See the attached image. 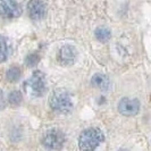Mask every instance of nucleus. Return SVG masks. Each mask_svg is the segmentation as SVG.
Returning <instances> with one entry per match:
<instances>
[{"mask_svg":"<svg viewBox=\"0 0 151 151\" xmlns=\"http://www.w3.org/2000/svg\"><path fill=\"white\" fill-rule=\"evenodd\" d=\"M105 136L97 127H91L83 131L78 137V148L81 150H94L99 144L102 143Z\"/></svg>","mask_w":151,"mask_h":151,"instance_id":"1","label":"nucleus"},{"mask_svg":"<svg viewBox=\"0 0 151 151\" xmlns=\"http://www.w3.org/2000/svg\"><path fill=\"white\" fill-rule=\"evenodd\" d=\"M49 104L53 110L61 114H68L73 109V101L66 91L56 90L49 98Z\"/></svg>","mask_w":151,"mask_h":151,"instance_id":"2","label":"nucleus"},{"mask_svg":"<svg viewBox=\"0 0 151 151\" xmlns=\"http://www.w3.org/2000/svg\"><path fill=\"white\" fill-rule=\"evenodd\" d=\"M26 88L30 89L31 94L33 97H41L43 96L47 89V83H45V76L42 72L35 70L30 78L24 83Z\"/></svg>","mask_w":151,"mask_h":151,"instance_id":"3","label":"nucleus"},{"mask_svg":"<svg viewBox=\"0 0 151 151\" xmlns=\"http://www.w3.org/2000/svg\"><path fill=\"white\" fill-rule=\"evenodd\" d=\"M65 143V135L59 129H49L47 131L43 139H42V144L43 147L49 149V150H59L63 148Z\"/></svg>","mask_w":151,"mask_h":151,"instance_id":"4","label":"nucleus"},{"mask_svg":"<svg viewBox=\"0 0 151 151\" xmlns=\"http://www.w3.org/2000/svg\"><path fill=\"white\" fill-rule=\"evenodd\" d=\"M22 14V6L18 0H0V16L6 18L18 17Z\"/></svg>","mask_w":151,"mask_h":151,"instance_id":"5","label":"nucleus"},{"mask_svg":"<svg viewBox=\"0 0 151 151\" xmlns=\"http://www.w3.org/2000/svg\"><path fill=\"white\" fill-rule=\"evenodd\" d=\"M140 110V102L137 99L123 98L118 104V111L124 116H134Z\"/></svg>","mask_w":151,"mask_h":151,"instance_id":"6","label":"nucleus"},{"mask_svg":"<svg viewBox=\"0 0 151 151\" xmlns=\"http://www.w3.org/2000/svg\"><path fill=\"white\" fill-rule=\"evenodd\" d=\"M27 12L33 21H40L45 15V5L42 0H30L27 4Z\"/></svg>","mask_w":151,"mask_h":151,"instance_id":"7","label":"nucleus"},{"mask_svg":"<svg viewBox=\"0 0 151 151\" xmlns=\"http://www.w3.org/2000/svg\"><path fill=\"white\" fill-rule=\"evenodd\" d=\"M76 50L72 45H64L61 47L58 53V60L63 65H72L76 59Z\"/></svg>","mask_w":151,"mask_h":151,"instance_id":"8","label":"nucleus"},{"mask_svg":"<svg viewBox=\"0 0 151 151\" xmlns=\"http://www.w3.org/2000/svg\"><path fill=\"white\" fill-rule=\"evenodd\" d=\"M91 83L94 88H97L101 91L108 90L110 86V81H109L108 76H106L105 74H101V73H97L92 76Z\"/></svg>","mask_w":151,"mask_h":151,"instance_id":"9","label":"nucleus"},{"mask_svg":"<svg viewBox=\"0 0 151 151\" xmlns=\"http://www.w3.org/2000/svg\"><path fill=\"white\" fill-rule=\"evenodd\" d=\"M22 76V72H21V68L17 67V66H12L7 70V74H6V77H7V81L9 82H17Z\"/></svg>","mask_w":151,"mask_h":151,"instance_id":"10","label":"nucleus"},{"mask_svg":"<svg viewBox=\"0 0 151 151\" xmlns=\"http://www.w3.org/2000/svg\"><path fill=\"white\" fill-rule=\"evenodd\" d=\"M22 100H23L22 93L17 90L10 92V94L8 96V102H9L10 106H13V107L19 106L21 102H22Z\"/></svg>","mask_w":151,"mask_h":151,"instance_id":"11","label":"nucleus"},{"mask_svg":"<svg viewBox=\"0 0 151 151\" xmlns=\"http://www.w3.org/2000/svg\"><path fill=\"white\" fill-rule=\"evenodd\" d=\"M110 31L108 30L107 27H99L96 30V37L99 41L101 42H107L110 39Z\"/></svg>","mask_w":151,"mask_h":151,"instance_id":"12","label":"nucleus"},{"mask_svg":"<svg viewBox=\"0 0 151 151\" xmlns=\"http://www.w3.org/2000/svg\"><path fill=\"white\" fill-rule=\"evenodd\" d=\"M8 56V48H7V42L6 40L0 37V63L5 61L7 59Z\"/></svg>","mask_w":151,"mask_h":151,"instance_id":"13","label":"nucleus"},{"mask_svg":"<svg viewBox=\"0 0 151 151\" xmlns=\"http://www.w3.org/2000/svg\"><path fill=\"white\" fill-rule=\"evenodd\" d=\"M39 59H40V57H39L38 53H31V55H29L26 57V64L29 66H31V67L32 66H35L39 63Z\"/></svg>","mask_w":151,"mask_h":151,"instance_id":"14","label":"nucleus"},{"mask_svg":"<svg viewBox=\"0 0 151 151\" xmlns=\"http://www.w3.org/2000/svg\"><path fill=\"white\" fill-rule=\"evenodd\" d=\"M6 106V101H5V97H4V93L2 91H0V110L4 109Z\"/></svg>","mask_w":151,"mask_h":151,"instance_id":"15","label":"nucleus"}]
</instances>
